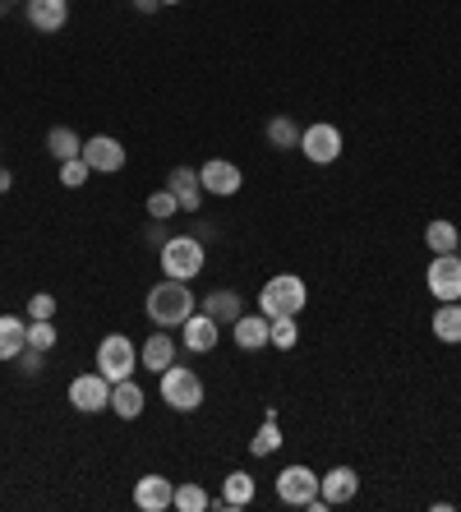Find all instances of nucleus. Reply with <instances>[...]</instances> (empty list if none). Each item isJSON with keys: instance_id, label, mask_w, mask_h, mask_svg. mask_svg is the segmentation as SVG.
I'll use <instances>...</instances> for the list:
<instances>
[{"instance_id": "1", "label": "nucleus", "mask_w": 461, "mask_h": 512, "mask_svg": "<svg viewBox=\"0 0 461 512\" xmlns=\"http://www.w3.org/2000/svg\"><path fill=\"white\" fill-rule=\"evenodd\" d=\"M143 310L153 319V328H180V323L194 314V291L190 282H176V277H162V282L148 291Z\"/></svg>"}, {"instance_id": "2", "label": "nucleus", "mask_w": 461, "mask_h": 512, "mask_svg": "<svg viewBox=\"0 0 461 512\" xmlns=\"http://www.w3.org/2000/svg\"><path fill=\"white\" fill-rule=\"evenodd\" d=\"M305 300H309L305 277H296V273H277V277H268V282H263V291H259V310L268 314V319H286V314H300V310H305Z\"/></svg>"}, {"instance_id": "3", "label": "nucleus", "mask_w": 461, "mask_h": 512, "mask_svg": "<svg viewBox=\"0 0 461 512\" xmlns=\"http://www.w3.org/2000/svg\"><path fill=\"white\" fill-rule=\"evenodd\" d=\"M157 393H162V402L171 406V411L190 416V411L203 406V379L194 370H185V365H166V370L157 374Z\"/></svg>"}, {"instance_id": "4", "label": "nucleus", "mask_w": 461, "mask_h": 512, "mask_svg": "<svg viewBox=\"0 0 461 512\" xmlns=\"http://www.w3.org/2000/svg\"><path fill=\"white\" fill-rule=\"evenodd\" d=\"M157 263H162L166 277H176V282H194V277L203 273L208 254H203V240H194V236H166Z\"/></svg>"}, {"instance_id": "5", "label": "nucleus", "mask_w": 461, "mask_h": 512, "mask_svg": "<svg viewBox=\"0 0 461 512\" xmlns=\"http://www.w3.org/2000/svg\"><path fill=\"white\" fill-rule=\"evenodd\" d=\"M97 370L107 374L111 383L134 379V370H139V346H134L125 333L102 337V342H97Z\"/></svg>"}, {"instance_id": "6", "label": "nucleus", "mask_w": 461, "mask_h": 512, "mask_svg": "<svg viewBox=\"0 0 461 512\" xmlns=\"http://www.w3.org/2000/svg\"><path fill=\"white\" fill-rule=\"evenodd\" d=\"M300 153H305L314 167H332V162L342 157V130H337L332 120H314V125H305V134H300Z\"/></svg>"}, {"instance_id": "7", "label": "nucleus", "mask_w": 461, "mask_h": 512, "mask_svg": "<svg viewBox=\"0 0 461 512\" xmlns=\"http://www.w3.org/2000/svg\"><path fill=\"white\" fill-rule=\"evenodd\" d=\"M277 499H282L286 508H309V499H319V471L305 462L282 466V476H277Z\"/></svg>"}, {"instance_id": "8", "label": "nucleus", "mask_w": 461, "mask_h": 512, "mask_svg": "<svg viewBox=\"0 0 461 512\" xmlns=\"http://www.w3.org/2000/svg\"><path fill=\"white\" fill-rule=\"evenodd\" d=\"M70 406L83 411V416H97V411H111V379L102 370L79 374L70 383Z\"/></svg>"}, {"instance_id": "9", "label": "nucleus", "mask_w": 461, "mask_h": 512, "mask_svg": "<svg viewBox=\"0 0 461 512\" xmlns=\"http://www.w3.org/2000/svg\"><path fill=\"white\" fill-rule=\"evenodd\" d=\"M425 286L438 305H443V300H461V259L457 254H434L425 268Z\"/></svg>"}, {"instance_id": "10", "label": "nucleus", "mask_w": 461, "mask_h": 512, "mask_svg": "<svg viewBox=\"0 0 461 512\" xmlns=\"http://www.w3.org/2000/svg\"><path fill=\"white\" fill-rule=\"evenodd\" d=\"M180 342H185V351H194V356H208V351H217V342H222V323H217L213 314L194 310L190 319L180 323Z\"/></svg>"}, {"instance_id": "11", "label": "nucleus", "mask_w": 461, "mask_h": 512, "mask_svg": "<svg viewBox=\"0 0 461 512\" xmlns=\"http://www.w3.org/2000/svg\"><path fill=\"white\" fill-rule=\"evenodd\" d=\"M199 180H203V194H217V199H231V194H240V185H245L240 167L226 162V157H208L199 167Z\"/></svg>"}, {"instance_id": "12", "label": "nucleus", "mask_w": 461, "mask_h": 512, "mask_svg": "<svg viewBox=\"0 0 461 512\" xmlns=\"http://www.w3.org/2000/svg\"><path fill=\"white\" fill-rule=\"evenodd\" d=\"M83 162H88L97 176H116V171L125 167V148H120V139H111V134H93V139H83Z\"/></svg>"}, {"instance_id": "13", "label": "nucleus", "mask_w": 461, "mask_h": 512, "mask_svg": "<svg viewBox=\"0 0 461 512\" xmlns=\"http://www.w3.org/2000/svg\"><path fill=\"white\" fill-rule=\"evenodd\" d=\"M171 499H176V480L166 476H139L134 480V508L139 512H166L171 508Z\"/></svg>"}, {"instance_id": "14", "label": "nucleus", "mask_w": 461, "mask_h": 512, "mask_svg": "<svg viewBox=\"0 0 461 512\" xmlns=\"http://www.w3.org/2000/svg\"><path fill=\"white\" fill-rule=\"evenodd\" d=\"M319 494L328 508H342L360 494V476H355V466H332L328 476H319Z\"/></svg>"}, {"instance_id": "15", "label": "nucleus", "mask_w": 461, "mask_h": 512, "mask_svg": "<svg viewBox=\"0 0 461 512\" xmlns=\"http://www.w3.org/2000/svg\"><path fill=\"white\" fill-rule=\"evenodd\" d=\"M166 190L176 194L180 213H199V208H203V180H199V171H194V167H176V171H171V176H166Z\"/></svg>"}, {"instance_id": "16", "label": "nucleus", "mask_w": 461, "mask_h": 512, "mask_svg": "<svg viewBox=\"0 0 461 512\" xmlns=\"http://www.w3.org/2000/svg\"><path fill=\"white\" fill-rule=\"evenodd\" d=\"M24 14L37 33H60V28L70 24V0H28Z\"/></svg>"}, {"instance_id": "17", "label": "nucleus", "mask_w": 461, "mask_h": 512, "mask_svg": "<svg viewBox=\"0 0 461 512\" xmlns=\"http://www.w3.org/2000/svg\"><path fill=\"white\" fill-rule=\"evenodd\" d=\"M254 494H259V485H254V476H249V471H231V476L222 480V499H213V508L245 512L249 503H254Z\"/></svg>"}, {"instance_id": "18", "label": "nucleus", "mask_w": 461, "mask_h": 512, "mask_svg": "<svg viewBox=\"0 0 461 512\" xmlns=\"http://www.w3.org/2000/svg\"><path fill=\"white\" fill-rule=\"evenodd\" d=\"M166 365H176V337L171 333H148V342L139 346V370L162 374Z\"/></svg>"}, {"instance_id": "19", "label": "nucleus", "mask_w": 461, "mask_h": 512, "mask_svg": "<svg viewBox=\"0 0 461 512\" xmlns=\"http://www.w3.org/2000/svg\"><path fill=\"white\" fill-rule=\"evenodd\" d=\"M231 342L240 346V351H263L268 346V314H240L236 323H231Z\"/></svg>"}, {"instance_id": "20", "label": "nucleus", "mask_w": 461, "mask_h": 512, "mask_svg": "<svg viewBox=\"0 0 461 512\" xmlns=\"http://www.w3.org/2000/svg\"><path fill=\"white\" fill-rule=\"evenodd\" d=\"M143 406H148V393H143L134 379H120L111 383V411H116L120 420H139Z\"/></svg>"}, {"instance_id": "21", "label": "nucleus", "mask_w": 461, "mask_h": 512, "mask_svg": "<svg viewBox=\"0 0 461 512\" xmlns=\"http://www.w3.org/2000/svg\"><path fill=\"white\" fill-rule=\"evenodd\" d=\"M28 346V319L19 314H0V360L14 365V356Z\"/></svg>"}, {"instance_id": "22", "label": "nucleus", "mask_w": 461, "mask_h": 512, "mask_svg": "<svg viewBox=\"0 0 461 512\" xmlns=\"http://www.w3.org/2000/svg\"><path fill=\"white\" fill-rule=\"evenodd\" d=\"M203 314H213V319L226 328V323H236L240 314H245V305H240V296L231 291V286H217V291L203 296Z\"/></svg>"}, {"instance_id": "23", "label": "nucleus", "mask_w": 461, "mask_h": 512, "mask_svg": "<svg viewBox=\"0 0 461 512\" xmlns=\"http://www.w3.org/2000/svg\"><path fill=\"white\" fill-rule=\"evenodd\" d=\"M434 337L438 342H448V346H461V300H443L434 310Z\"/></svg>"}, {"instance_id": "24", "label": "nucleus", "mask_w": 461, "mask_h": 512, "mask_svg": "<svg viewBox=\"0 0 461 512\" xmlns=\"http://www.w3.org/2000/svg\"><path fill=\"white\" fill-rule=\"evenodd\" d=\"M425 245H429V254H457V250H461L457 222H448V217L429 222V227H425Z\"/></svg>"}, {"instance_id": "25", "label": "nucleus", "mask_w": 461, "mask_h": 512, "mask_svg": "<svg viewBox=\"0 0 461 512\" xmlns=\"http://www.w3.org/2000/svg\"><path fill=\"white\" fill-rule=\"evenodd\" d=\"M263 134H268V143L277 148V153H291V148H300V134H305V130H300L291 116H272Z\"/></svg>"}, {"instance_id": "26", "label": "nucleus", "mask_w": 461, "mask_h": 512, "mask_svg": "<svg viewBox=\"0 0 461 512\" xmlns=\"http://www.w3.org/2000/svg\"><path fill=\"white\" fill-rule=\"evenodd\" d=\"M47 153L56 157V162H70V157H83V139L70 130V125H56V130H47Z\"/></svg>"}, {"instance_id": "27", "label": "nucleus", "mask_w": 461, "mask_h": 512, "mask_svg": "<svg viewBox=\"0 0 461 512\" xmlns=\"http://www.w3.org/2000/svg\"><path fill=\"white\" fill-rule=\"evenodd\" d=\"M296 342H300L296 314H286V319H268V346H277V351H291Z\"/></svg>"}, {"instance_id": "28", "label": "nucleus", "mask_w": 461, "mask_h": 512, "mask_svg": "<svg viewBox=\"0 0 461 512\" xmlns=\"http://www.w3.org/2000/svg\"><path fill=\"white\" fill-rule=\"evenodd\" d=\"M277 448H282V429H277V420H272V416H263L259 434L249 439V453H254V457H272Z\"/></svg>"}, {"instance_id": "29", "label": "nucleus", "mask_w": 461, "mask_h": 512, "mask_svg": "<svg viewBox=\"0 0 461 512\" xmlns=\"http://www.w3.org/2000/svg\"><path fill=\"white\" fill-rule=\"evenodd\" d=\"M171 508H176V512H203V508H213V499L203 494V485L185 480V485H176V499H171Z\"/></svg>"}, {"instance_id": "30", "label": "nucleus", "mask_w": 461, "mask_h": 512, "mask_svg": "<svg viewBox=\"0 0 461 512\" xmlns=\"http://www.w3.org/2000/svg\"><path fill=\"white\" fill-rule=\"evenodd\" d=\"M88 176H93V167H88L83 157L60 162V185H65V190H83V185H88Z\"/></svg>"}, {"instance_id": "31", "label": "nucleus", "mask_w": 461, "mask_h": 512, "mask_svg": "<svg viewBox=\"0 0 461 512\" xmlns=\"http://www.w3.org/2000/svg\"><path fill=\"white\" fill-rule=\"evenodd\" d=\"M56 342H60L56 323H51V319H28V346H37V351H51Z\"/></svg>"}, {"instance_id": "32", "label": "nucleus", "mask_w": 461, "mask_h": 512, "mask_svg": "<svg viewBox=\"0 0 461 512\" xmlns=\"http://www.w3.org/2000/svg\"><path fill=\"white\" fill-rule=\"evenodd\" d=\"M176 213H180V203H176V194L166 190V185L148 194V217H153V222H166V217H176Z\"/></svg>"}, {"instance_id": "33", "label": "nucleus", "mask_w": 461, "mask_h": 512, "mask_svg": "<svg viewBox=\"0 0 461 512\" xmlns=\"http://www.w3.org/2000/svg\"><path fill=\"white\" fill-rule=\"evenodd\" d=\"M28 319H56V296L51 291H33L28 296Z\"/></svg>"}, {"instance_id": "34", "label": "nucleus", "mask_w": 461, "mask_h": 512, "mask_svg": "<svg viewBox=\"0 0 461 512\" xmlns=\"http://www.w3.org/2000/svg\"><path fill=\"white\" fill-rule=\"evenodd\" d=\"M42 360H47V351H37V346H24V351L14 356V365H19V374H24V379H33V374L42 370Z\"/></svg>"}, {"instance_id": "35", "label": "nucleus", "mask_w": 461, "mask_h": 512, "mask_svg": "<svg viewBox=\"0 0 461 512\" xmlns=\"http://www.w3.org/2000/svg\"><path fill=\"white\" fill-rule=\"evenodd\" d=\"M157 5H162V0H134V10H143V14H153Z\"/></svg>"}, {"instance_id": "36", "label": "nucleus", "mask_w": 461, "mask_h": 512, "mask_svg": "<svg viewBox=\"0 0 461 512\" xmlns=\"http://www.w3.org/2000/svg\"><path fill=\"white\" fill-rule=\"evenodd\" d=\"M10 185H14V176L5 167H0V194H10Z\"/></svg>"}, {"instance_id": "37", "label": "nucleus", "mask_w": 461, "mask_h": 512, "mask_svg": "<svg viewBox=\"0 0 461 512\" xmlns=\"http://www.w3.org/2000/svg\"><path fill=\"white\" fill-rule=\"evenodd\" d=\"M162 5H180V0H162Z\"/></svg>"}, {"instance_id": "38", "label": "nucleus", "mask_w": 461, "mask_h": 512, "mask_svg": "<svg viewBox=\"0 0 461 512\" xmlns=\"http://www.w3.org/2000/svg\"><path fill=\"white\" fill-rule=\"evenodd\" d=\"M10 5H28V0H10Z\"/></svg>"}]
</instances>
